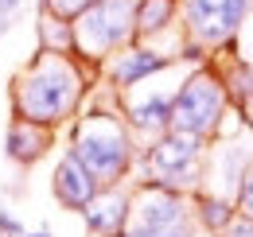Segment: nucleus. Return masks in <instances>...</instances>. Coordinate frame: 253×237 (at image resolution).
Listing matches in <instances>:
<instances>
[{
	"instance_id": "nucleus-20",
	"label": "nucleus",
	"mask_w": 253,
	"mask_h": 237,
	"mask_svg": "<svg viewBox=\"0 0 253 237\" xmlns=\"http://www.w3.org/2000/svg\"><path fill=\"white\" fill-rule=\"evenodd\" d=\"M20 4H24V0H0V35H8V31H12V20H16Z\"/></svg>"
},
{
	"instance_id": "nucleus-15",
	"label": "nucleus",
	"mask_w": 253,
	"mask_h": 237,
	"mask_svg": "<svg viewBox=\"0 0 253 237\" xmlns=\"http://www.w3.org/2000/svg\"><path fill=\"white\" fill-rule=\"evenodd\" d=\"M39 43H43V51L74 55V31H70V20H59V16H51V12H39Z\"/></svg>"
},
{
	"instance_id": "nucleus-17",
	"label": "nucleus",
	"mask_w": 253,
	"mask_h": 237,
	"mask_svg": "<svg viewBox=\"0 0 253 237\" xmlns=\"http://www.w3.org/2000/svg\"><path fill=\"white\" fill-rule=\"evenodd\" d=\"M234 206H238V214L253 218V163L246 171V179H242V187H238V195H234Z\"/></svg>"
},
{
	"instance_id": "nucleus-13",
	"label": "nucleus",
	"mask_w": 253,
	"mask_h": 237,
	"mask_svg": "<svg viewBox=\"0 0 253 237\" xmlns=\"http://www.w3.org/2000/svg\"><path fill=\"white\" fill-rule=\"evenodd\" d=\"M179 28V0H136V43H156Z\"/></svg>"
},
{
	"instance_id": "nucleus-12",
	"label": "nucleus",
	"mask_w": 253,
	"mask_h": 237,
	"mask_svg": "<svg viewBox=\"0 0 253 237\" xmlns=\"http://www.w3.org/2000/svg\"><path fill=\"white\" fill-rule=\"evenodd\" d=\"M128 218V187L117 183V187H101L94 198L82 210V222L94 237H121Z\"/></svg>"
},
{
	"instance_id": "nucleus-21",
	"label": "nucleus",
	"mask_w": 253,
	"mask_h": 237,
	"mask_svg": "<svg viewBox=\"0 0 253 237\" xmlns=\"http://www.w3.org/2000/svg\"><path fill=\"white\" fill-rule=\"evenodd\" d=\"M20 237H51V230H35V234H28V230H24Z\"/></svg>"
},
{
	"instance_id": "nucleus-5",
	"label": "nucleus",
	"mask_w": 253,
	"mask_h": 237,
	"mask_svg": "<svg viewBox=\"0 0 253 237\" xmlns=\"http://www.w3.org/2000/svg\"><path fill=\"white\" fill-rule=\"evenodd\" d=\"M74 59L86 66H101L113 51L136 43V0H94L74 20Z\"/></svg>"
},
{
	"instance_id": "nucleus-23",
	"label": "nucleus",
	"mask_w": 253,
	"mask_h": 237,
	"mask_svg": "<svg viewBox=\"0 0 253 237\" xmlns=\"http://www.w3.org/2000/svg\"><path fill=\"white\" fill-rule=\"evenodd\" d=\"M250 117H253V109H250Z\"/></svg>"
},
{
	"instance_id": "nucleus-14",
	"label": "nucleus",
	"mask_w": 253,
	"mask_h": 237,
	"mask_svg": "<svg viewBox=\"0 0 253 237\" xmlns=\"http://www.w3.org/2000/svg\"><path fill=\"white\" fill-rule=\"evenodd\" d=\"M191 206H195V222H199V226H203L211 237H214L222 226H226V222L238 214V206H234L230 198L211 195V191H195V195H191Z\"/></svg>"
},
{
	"instance_id": "nucleus-8",
	"label": "nucleus",
	"mask_w": 253,
	"mask_h": 237,
	"mask_svg": "<svg viewBox=\"0 0 253 237\" xmlns=\"http://www.w3.org/2000/svg\"><path fill=\"white\" fill-rule=\"evenodd\" d=\"M179 86H152V78L136 82L132 89L117 93V109L125 124L132 128V136L140 140H156L160 132L171 128V101H175Z\"/></svg>"
},
{
	"instance_id": "nucleus-16",
	"label": "nucleus",
	"mask_w": 253,
	"mask_h": 237,
	"mask_svg": "<svg viewBox=\"0 0 253 237\" xmlns=\"http://www.w3.org/2000/svg\"><path fill=\"white\" fill-rule=\"evenodd\" d=\"M94 0H39V12H51L59 20H74L82 8H90Z\"/></svg>"
},
{
	"instance_id": "nucleus-6",
	"label": "nucleus",
	"mask_w": 253,
	"mask_h": 237,
	"mask_svg": "<svg viewBox=\"0 0 253 237\" xmlns=\"http://www.w3.org/2000/svg\"><path fill=\"white\" fill-rule=\"evenodd\" d=\"M226 109H230V93H226L222 74L211 66V62H199L195 70L183 74V82L175 89V101H171V128L211 140V136L218 132Z\"/></svg>"
},
{
	"instance_id": "nucleus-19",
	"label": "nucleus",
	"mask_w": 253,
	"mask_h": 237,
	"mask_svg": "<svg viewBox=\"0 0 253 237\" xmlns=\"http://www.w3.org/2000/svg\"><path fill=\"white\" fill-rule=\"evenodd\" d=\"M20 234H24V222H20L12 210L0 206V237H20Z\"/></svg>"
},
{
	"instance_id": "nucleus-4",
	"label": "nucleus",
	"mask_w": 253,
	"mask_h": 237,
	"mask_svg": "<svg viewBox=\"0 0 253 237\" xmlns=\"http://www.w3.org/2000/svg\"><path fill=\"white\" fill-rule=\"evenodd\" d=\"M136 171L148 183L195 195L203 187V171H207V140L168 128L136 152Z\"/></svg>"
},
{
	"instance_id": "nucleus-1",
	"label": "nucleus",
	"mask_w": 253,
	"mask_h": 237,
	"mask_svg": "<svg viewBox=\"0 0 253 237\" xmlns=\"http://www.w3.org/2000/svg\"><path fill=\"white\" fill-rule=\"evenodd\" d=\"M94 66H86L74 55H59V51H35L32 62L12 74V117L35 120L47 128H59L66 120L82 113L90 86H94Z\"/></svg>"
},
{
	"instance_id": "nucleus-10",
	"label": "nucleus",
	"mask_w": 253,
	"mask_h": 237,
	"mask_svg": "<svg viewBox=\"0 0 253 237\" xmlns=\"http://www.w3.org/2000/svg\"><path fill=\"white\" fill-rule=\"evenodd\" d=\"M97 191H101L97 179L82 167V159H78L74 152L66 148L63 156H59V163H55V171H51V198L63 210H70V214H82L86 202L94 198Z\"/></svg>"
},
{
	"instance_id": "nucleus-18",
	"label": "nucleus",
	"mask_w": 253,
	"mask_h": 237,
	"mask_svg": "<svg viewBox=\"0 0 253 237\" xmlns=\"http://www.w3.org/2000/svg\"><path fill=\"white\" fill-rule=\"evenodd\" d=\"M214 237H253V218H246V214H234L226 226H222Z\"/></svg>"
},
{
	"instance_id": "nucleus-7",
	"label": "nucleus",
	"mask_w": 253,
	"mask_h": 237,
	"mask_svg": "<svg viewBox=\"0 0 253 237\" xmlns=\"http://www.w3.org/2000/svg\"><path fill=\"white\" fill-rule=\"evenodd\" d=\"M253 16V0H179V31L183 39L218 51L238 39Z\"/></svg>"
},
{
	"instance_id": "nucleus-11",
	"label": "nucleus",
	"mask_w": 253,
	"mask_h": 237,
	"mask_svg": "<svg viewBox=\"0 0 253 237\" xmlns=\"http://www.w3.org/2000/svg\"><path fill=\"white\" fill-rule=\"evenodd\" d=\"M55 144V128L47 124H35V120H24V117H12L8 128H4V156L16 163V167H32L39 163Z\"/></svg>"
},
{
	"instance_id": "nucleus-9",
	"label": "nucleus",
	"mask_w": 253,
	"mask_h": 237,
	"mask_svg": "<svg viewBox=\"0 0 253 237\" xmlns=\"http://www.w3.org/2000/svg\"><path fill=\"white\" fill-rule=\"evenodd\" d=\"M171 66H179V55L160 51L156 43H128V47L113 51L109 59L101 62V66H97V74L105 78V89L125 93V89H132L136 82L156 78V74L171 70Z\"/></svg>"
},
{
	"instance_id": "nucleus-22",
	"label": "nucleus",
	"mask_w": 253,
	"mask_h": 237,
	"mask_svg": "<svg viewBox=\"0 0 253 237\" xmlns=\"http://www.w3.org/2000/svg\"><path fill=\"white\" fill-rule=\"evenodd\" d=\"M246 59H250V62H253V39H250V55H246Z\"/></svg>"
},
{
	"instance_id": "nucleus-2",
	"label": "nucleus",
	"mask_w": 253,
	"mask_h": 237,
	"mask_svg": "<svg viewBox=\"0 0 253 237\" xmlns=\"http://www.w3.org/2000/svg\"><path fill=\"white\" fill-rule=\"evenodd\" d=\"M70 152L97 179V187H117L136 171V136L121 109H82L70 124Z\"/></svg>"
},
{
	"instance_id": "nucleus-3",
	"label": "nucleus",
	"mask_w": 253,
	"mask_h": 237,
	"mask_svg": "<svg viewBox=\"0 0 253 237\" xmlns=\"http://www.w3.org/2000/svg\"><path fill=\"white\" fill-rule=\"evenodd\" d=\"M121 237H211L195 222L191 195L140 179L128 187V218Z\"/></svg>"
}]
</instances>
